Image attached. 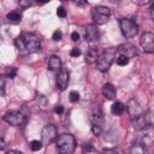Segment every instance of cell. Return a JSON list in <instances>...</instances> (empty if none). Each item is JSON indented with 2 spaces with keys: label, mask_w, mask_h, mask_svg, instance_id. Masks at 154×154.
I'll list each match as a JSON object with an SVG mask.
<instances>
[{
  "label": "cell",
  "mask_w": 154,
  "mask_h": 154,
  "mask_svg": "<svg viewBox=\"0 0 154 154\" xmlns=\"http://www.w3.org/2000/svg\"><path fill=\"white\" fill-rule=\"evenodd\" d=\"M14 45H16V47H17V49H18V52L20 54L34 53V52L38 51L40 47H41L40 38L32 32H23V34H20L16 38Z\"/></svg>",
  "instance_id": "1"
},
{
  "label": "cell",
  "mask_w": 154,
  "mask_h": 154,
  "mask_svg": "<svg viewBox=\"0 0 154 154\" xmlns=\"http://www.w3.org/2000/svg\"><path fill=\"white\" fill-rule=\"evenodd\" d=\"M118 52L117 48L114 47H109V48H106L97 58V61H96V67L99 71H107L109 69V66L112 65V63L116 59V53Z\"/></svg>",
  "instance_id": "2"
},
{
  "label": "cell",
  "mask_w": 154,
  "mask_h": 154,
  "mask_svg": "<svg viewBox=\"0 0 154 154\" xmlns=\"http://www.w3.org/2000/svg\"><path fill=\"white\" fill-rule=\"evenodd\" d=\"M57 148L61 154H71L76 148V140L71 134H61L57 140Z\"/></svg>",
  "instance_id": "3"
},
{
  "label": "cell",
  "mask_w": 154,
  "mask_h": 154,
  "mask_svg": "<svg viewBox=\"0 0 154 154\" xmlns=\"http://www.w3.org/2000/svg\"><path fill=\"white\" fill-rule=\"evenodd\" d=\"M111 16V11L106 6H96L91 11V18L94 24L96 25H103L108 22Z\"/></svg>",
  "instance_id": "4"
},
{
  "label": "cell",
  "mask_w": 154,
  "mask_h": 154,
  "mask_svg": "<svg viewBox=\"0 0 154 154\" xmlns=\"http://www.w3.org/2000/svg\"><path fill=\"white\" fill-rule=\"evenodd\" d=\"M154 125V112L147 111L138 118L134 119V128L136 130H146Z\"/></svg>",
  "instance_id": "5"
},
{
  "label": "cell",
  "mask_w": 154,
  "mask_h": 154,
  "mask_svg": "<svg viewBox=\"0 0 154 154\" xmlns=\"http://www.w3.org/2000/svg\"><path fill=\"white\" fill-rule=\"evenodd\" d=\"M119 26H120V30H122V34L128 37V38H131V37H135L138 32V25L128 19V18H122L119 19Z\"/></svg>",
  "instance_id": "6"
},
{
  "label": "cell",
  "mask_w": 154,
  "mask_h": 154,
  "mask_svg": "<svg viewBox=\"0 0 154 154\" xmlns=\"http://www.w3.org/2000/svg\"><path fill=\"white\" fill-rule=\"evenodd\" d=\"M4 120L12 126H22L25 123V116L19 111H10L4 114Z\"/></svg>",
  "instance_id": "7"
},
{
  "label": "cell",
  "mask_w": 154,
  "mask_h": 154,
  "mask_svg": "<svg viewBox=\"0 0 154 154\" xmlns=\"http://www.w3.org/2000/svg\"><path fill=\"white\" fill-rule=\"evenodd\" d=\"M57 137H58V129H57L55 125L47 124V125L43 126V129L41 131V140H42L43 144L52 143Z\"/></svg>",
  "instance_id": "8"
},
{
  "label": "cell",
  "mask_w": 154,
  "mask_h": 154,
  "mask_svg": "<svg viewBox=\"0 0 154 154\" xmlns=\"http://www.w3.org/2000/svg\"><path fill=\"white\" fill-rule=\"evenodd\" d=\"M140 43L146 53H154V35L152 32H143L140 38Z\"/></svg>",
  "instance_id": "9"
},
{
  "label": "cell",
  "mask_w": 154,
  "mask_h": 154,
  "mask_svg": "<svg viewBox=\"0 0 154 154\" xmlns=\"http://www.w3.org/2000/svg\"><path fill=\"white\" fill-rule=\"evenodd\" d=\"M69 79H70V73L66 69L61 67L59 71H58V75H57V79H55V85H57V89H59L60 91L65 90L67 88V84H69Z\"/></svg>",
  "instance_id": "10"
},
{
  "label": "cell",
  "mask_w": 154,
  "mask_h": 154,
  "mask_svg": "<svg viewBox=\"0 0 154 154\" xmlns=\"http://www.w3.org/2000/svg\"><path fill=\"white\" fill-rule=\"evenodd\" d=\"M126 108H128V112H129V114H130V117H131L132 119H136V118H138L140 116H142V114L144 113L143 107H142V106L140 105V102H138L137 100H135V99H130V100L128 101Z\"/></svg>",
  "instance_id": "11"
},
{
  "label": "cell",
  "mask_w": 154,
  "mask_h": 154,
  "mask_svg": "<svg viewBox=\"0 0 154 154\" xmlns=\"http://www.w3.org/2000/svg\"><path fill=\"white\" fill-rule=\"evenodd\" d=\"M99 30L96 28V24H88L85 28V40L90 43H96L99 41Z\"/></svg>",
  "instance_id": "12"
},
{
  "label": "cell",
  "mask_w": 154,
  "mask_h": 154,
  "mask_svg": "<svg viewBox=\"0 0 154 154\" xmlns=\"http://www.w3.org/2000/svg\"><path fill=\"white\" fill-rule=\"evenodd\" d=\"M117 49H118V52L120 53V55H125V57H128V58H134V57L137 55V49H136V47H135L134 45L129 43V42L122 43Z\"/></svg>",
  "instance_id": "13"
},
{
  "label": "cell",
  "mask_w": 154,
  "mask_h": 154,
  "mask_svg": "<svg viewBox=\"0 0 154 154\" xmlns=\"http://www.w3.org/2000/svg\"><path fill=\"white\" fill-rule=\"evenodd\" d=\"M90 120H91V124H95V125H101L102 126V124H103L102 111L97 105L93 108V112H91V116H90Z\"/></svg>",
  "instance_id": "14"
},
{
  "label": "cell",
  "mask_w": 154,
  "mask_h": 154,
  "mask_svg": "<svg viewBox=\"0 0 154 154\" xmlns=\"http://www.w3.org/2000/svg\"><path fill=\"white\" fill-rule=\"evenodd\" d=\"M47 65L51 71H59L61 69V60L57 55H51L47 59Z\"/></svg>",
  "instance_id": "15"
},
{
  "label": "cell",
  "mask_w": 154,
  "mask_h": 154,
  "mask_svg": "<svg viewBox=\"0 0 154 154\" xmlns=\"http://www.w3.org/2000/svg\"><path fill=\"white\" fill-rule=\"evenodd\" d=\"M102 95L108 99V100H113L117 95V90H116V87L111 83H106L103 87H102Z\"/></svg>",
  "instance_id": "16"
},
{
  "label": "cell",
  "mask_w": 154,
  "mask_h": 154,
  "mask_svg": "<svg viewBox=\"0 0 154 154\" xmlns=\"http://www.w3.org/2000/svg\"><path fill=\"white\" fill-rule=\"evenodd\" d=\"M97 58H99V53H97V49L96 48H90L87 53H85V63L88 64H94L97 61Z\"/></svg>",
  "instance_id": "17"
},
{
  "label": "cell",
  "mask_w": 154,
  "mask_h": 154,
  "mask_svg": "<svg viewBox=\"0 0 154 154\" xmlns=\"http://www.w3.org/2000/svg\"><path fill=\"white\" fill-rule=\"evenodd\" d=\"M125 109V105L120 101H116L112 106H111V112L114 114V116H120Z\"/></svg>",
  "instance_id": "18"
},
{
  "label": "cell",
  "mask_w": 154,
  "mask_h": 154,
  "mask_svg": "<svg viewBox=\"0 0 154 154\" xmlns=\"http://www.w3.org/2000/svg\"><path fill=\"white\" fill-rule=\"evenodd\" d=\"M6 18L11 23H19L22 20V13L19 11H11V12L7 13Z\"/></svg>",
  "instance_id": "19"
},
{
  "label": "cell",
  "mask_w": 154,
  "mask_h": 154,
  "mask_svg": "<svg viewBox=\"0 0 154 154\" xmlns=\"http://www.w3.org/2000/svg\"><path fill=\"white\" fill-rule=\"evenodd\" d=\"M42 146H43V142H42V141H38V140H34V141L30 142V148H31V150H34V152L40 150V149L42 148Z\"/></svg>",
  "instance_id": "20"
},
{
  "label": "cell",
  "mask_w": 154,
  "mask_h": 154,
  "mask_svg": "<svg viewBox=\"0 0 154 154\" xmlns=\"http://www.w3.org/2000/svg\"><path fill=\"white\" fill-rule=\"evenodd\" d=\"M129 60H130V58H128L125 55H119L117 58V64L120 65V66H125V65L129 64Z\"/></svg>",
  "instance_id": "21"
},
{
  "label": "cell",
  "mask_w": 154,
  "mask_h": 154,
  "mask_svg": "<svg viewBox=\"0 0 154 154\" xmlns=\"http://www.w3.org/2000/svg\"><path fill=\"white\" fill-rule=\"evenodd\" d=\"M130 152L131 153H143L144 152V147L142 144H134L130 148Z\"/></svg>",
  "instance_id": "22"
},
{
  "label": "cell",
  "mask_w": 154,
  "mask_h": 154,
  "mask_svg": "<svg viewBox=\"0 0 154 154\" xmlns=\"http://www.w3.org/2000/svg\"><path fill=\"white\" fill-rule=\"evenodd\" d=\"M70 101L71 102H77L78 100H79V93L78 91H76V90H72V91H70Z\"/></svg>",
  "instance_id": "23"
},
{
  "label": "cell",
  "mask_w": 154,
  "mask_h": 154,
  "mask_svg": "<svg viewBox=\"0 0 154 154\" xmlns=\"http://www.w3.org/2000/svg\"><path fill=\"white\" fill-rule=\"evenodd\" d=\"M17 2L22 8H26L31 5V0H17Z\"/></svg>",
  "instance_id": "24"
},
{
  "label": "cell",
  "mask_w": 154,
  "mask_h": 154,
  "mask_svg": "<svg viewBox=\"0 0 154 154\" xmlns=\"http://www.w3.org/2000/svg\"><path fill=\"white\" fill-rule=\"evenodd\" d=\"M52 38H53L54 41H60V40L63 38V32H61L60 30H55V31L53 32V35H52Z\"/></svg>",
  "instance_id": "25"
},
{
  "label": "cell",
  "mask_w": 154,
  "mask_h": 154,
  "mask_svg": "<svg viewBox=\"0 0 154 154\" xmlns=\"http://www.w3.org/2000/svg\"><path fill=\"white\" fill-rule=\"evenodd\" d=\"M57 16H58V17H60V18L66 17V10H65L63 6L58 7V8H57Z\"/></svg>",
  "instance_id": "26"
},
{
  "label": "cell",
  "mask_w": 154,
  "mask_h": 154,
  "mask_svg": "<svg viewBox=\"0 0 154 154\" xmlns=\"http://www.w3.org/2000/svg\"><path fill=\"white\" fill-rule=\"evenodd\" d=\"M70 54H71V57H78V55H81V49L75 47V48H72V49H71Z\"/></svg>",
  "instance_id": "27"
},
{
  "label": "cell",
  "mask_w": 154,
  "mask_h": 154,
  "mask_svg": "<svg viewBox=\"0 0 154 154\" xmlns=\"http://www.w3.org/2000/svg\"><path fill=\"white\" fill-rule=\"evenodd\" d=\"M149 1H150V0H132V2L136 4V5H138V6L147 5V4H149Z\"/></svg>",
  "instance_id": "28"
},
{
  "label": "cell",
  "mask_w": 154,
  "mask_h": 154,
  "mask_svg": "<svg viewBox=\"0 0 154 154\" xmlns=\"http://www.w3.org/2000/svg\"><path fill=\"white\" fill-rule=\"evenodd\" d=\"M71 38H72V41H78L79 40V34L77 31H73L71 34Z\"/></svg>",
  "instance_id": "29"
},
{
  "label": "cell",
  "mask_w": 154,
  "mask_h": 154,
  "mask_svg": "<svg viewBox=\"0 0 154 154\" xmlns=\"http://www.w3.org/2000/svg\"><path fill=\"white\" fill-rule=\"evenodd\" d=\"M90 150H93V147H91L89 143H85V144L83 146V152H90Z\"/></svg>",
  "instance_id": "30"
},
{
  "label": "cell",
  "mask_w": 154,
  "mask_h": 154,
  "mask_svg": "<svg viewBox=\"0 0 154 154\" xmlns=\"http://www.w3.org/2000/svg\"><path fill=\"white\" fill-rule=\"evenodd\" d=\"M54 112H55V113H58V114H61V113L64 112V108H63V106H57V107L54 108Z\"/></svg>",
  "instance_id": "31"
},
{
  "label": "cell",
  "mask_w": 154,
  "mask_h": 154,
  "mask_svg": "<svg viewBox=\"0 0 154 154\" xmlns=\"http://www.w3.org/2000/svg\"><path fill=\"white\" fill-rule=\"evenodd\" d=\"M1 95H5V78H1Z\"/></svg>",
  "instance_id": "32"
},
{
  "label": "cell",
  "mask_w": 154,
  "mask_h": 154,
  "mask_svg": "<svg viewBox=\"0 0 154 154\" xmlns=\"http://www.w3.org/2000/svg\"><path fill=\"white\" fill-rule=\"evenodd\" d=\"M14 75H16V70H14L13 67H11V69H10V71H8V76H10V78H13V77H14Z\"/></svg>",
  "instance_id": "33"
},
{
  "label": "cell",
  "mask_w": 154,
  "mask_h": 154,
  "mask_svg": "<svg viewBox=\"0 0 154 154\" xmlns=\"http://www.w3.org/2000/svg\"><path fill=\"white\" fill-rule=\"evenodd\" d=\"M5 141H4V137H1L0 138V150H4V148H5Z\"/></svg>",
  "instance_id": "34"
},
{
  "label": "cell",
  "mask_w": 154,
  "mask_h": 154,
  "mask_svg": "<svg viewBox=\"0 0 154 154\" xmlns=\"http://www.w3.org/2000/svg\"><path fill=\"white\" fill-rule=\"evenodd\" d=\"M87 1L88 0H73V2L77 5H84V4H87Z\"/></svg>",
  "instance_id": "35"
},
{
  "label": "cell",
  "mask_w": 154,
  "mask_h": 154,
  "mask_svg": "<svg viewBox=\"0 0 154 154\" xmlns=\"http://www.w3.org/2000/svg\"><path fill=\"white\" fill-rule=\"evenodd\" d=\"M150 17H152V19L154 20V2H153V5H152V7H150Z\"/></svg>",
  "instance_id": "36"
},
{
  "label": "cell",
  "mask_w": 154,
  "mask_h": 154,
  "mask_svg": "<svg viewBox=\"0 0 154 154\" xmlns=\"http://www.w3.org/2000/svg\"><path fill=\"white\" fill-rule=\"evenodd\" d=\"M48 1H51V0H36V2H38V4H46Z\"/></svg>",
  "instance_id": "37"
},
{
  "label": "cell",
  "mask_w": 154,
  "mask_h": 154,
  "mask_svg": "<svg viewBox=\"0 0 154 154\" xmlns=\"http://www.w3.org/2000/svg\"><path fill=\"white\" fill-rule=\"evenodd\" d=\"M10 153H16V154H22L20 152H18V150H8L7 152V154H10Z\"/></svg>",
  "instance_id": "38"
},
{
  "label": "cell",
  "mask_w": 154,
  "mask_h": 154,
  "mask_svg": "<svg viewBox=\"0 0 154 154\" xmlns=\"http://www.w3.org/2000/svg\"><path fill=\"white\" fill-rule=\"evenodd\" d=\"M109 1H111V2H117L118 0H109Z\"/></svg>",
  "instance_id": "39"
}]
</instances>
